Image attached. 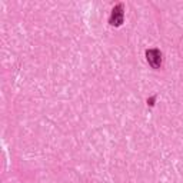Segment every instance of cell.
I'll use <instances>...</instances> for the list:
<instances>
[{"mask_svg": "<svg viewBox=\"0 0 183 183\" xmlns=\"http://www.w3.org/2000/svg\"><path fill=\"white\" fill-rule=\"evenodd\" d=\"M122 23H123V6L119 4L117 7L113 9L112 17H110V24H113V26H120Z\"/></svg>", "mask_w": 183, "mask_h": 183, "instance_id": "1", "label": "cell"}, {"mask_svg": "<svg viewBox=\"0 0 183 183\" xmlns=\"http://www.w3.org/2000/svg\"><path fill=\"white\" fill-rule=\"evenodd\" d=\"M147 60L153 67H159L162 63V59H160V53L159 50H147Z\"/></svg>", "mask_w": 183, "mask_h": 183, "instance_id": "2", "label": "cell"}]
</instances>
